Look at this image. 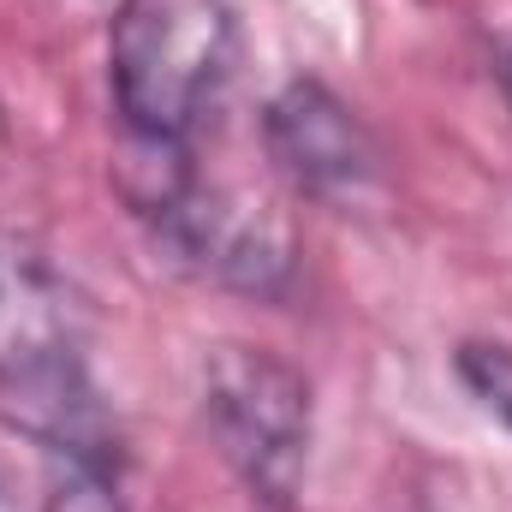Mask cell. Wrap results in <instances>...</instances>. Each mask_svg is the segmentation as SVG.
I'll return each instance as SVG.
<instances>
[{"label": "cell", "mask_w": 512, "mask_h": 512, "mask_svg": "<svg viewBox=\"0 0 512 512\" xmlns=\"http://www.w3.org/2000/svg\"><path fill=\"white\" fill-rule=\"evenodd\" d=\"M495 78H501V96H507V108H512V42L501 48V60H495Z\"/></svg>", "instance_id": "10"}, {"label": "cell", "mask_w": 512, "mask_h": 512, "mask_svg": "<svg viewBox=\"0 0 512 512\" xmlns=\"http://www.w3.org/2000/svg\"><path fill=\"white\" fill-rule=\"evenodd\" d=\"M203 429L268 512L298 501L316 435V405L298 364L268 346L221 340L203 358Z\"/></svg>", "instance_id": "2"}, {"label": "cell", "mask_w": 512, "mask_h": 512, "mask_svg": "<svg viewBox=\"0 0 512 512\" xmlns=\"http://www.w3.org/2000/svg\"><path fill=\"white\" fill-rule=\"evenodd\" d=\"M233 0H120L108 24V84L126 131L191 137L233 72Z\"/></svg>", "instance_id": "1"}, {"label": "cell", "mask_w": 512, "mask_h": 512, "mask_svg": "<svg viewBox=\"0 0 512 512\" xmlns=\"http://www.w3.org/2000/svg\"><path fill=\"white\" fill-rule=\"evenodd\" d=\"M453 376L471 393V405L512 435V346L507 340H459L453 346Z\"/></svg>", "instance_id": "8"}, {"label": "cell", "mask_w": 512, "mask_h": 512, "mask_svg": "<svg viewBox=\"0 0 512 512\" xmlns=\"http://www.w3.org/2000/svg\"><path fill=\"white\" fill-rule=\"evenodd\" d=\"M42 512H131L114 471H90V465H66L48 489Z\"/></svg>", "instance_id": "9"}, {"label": "cell", "mask_w": 512, "mask_h": 512, "mask_svg": "<svg viewBox=\"0 0 512 512\" xmlns=\"http://www.w3.org/2000/svg\"><path fill=\"white\" fill-rule=\"evenodd\" d=\"M78 346L66 280L24 245H0V370Z\"/></svg>", "instance_id": "6"}, {"label": "cell", "mask_w": 512, "mask_h": 512, "mask_svg": "<svg viewBox=\"0 0 512 512\" xmlns=\"http://www.w3.org/2000/svg\"><path fill=\"white\" fill-rule=\"evenodd\" d=\"M0 423L12 435H24L30 447L66 459V465L120 471V447H126L120 417L108 411V399H102L78 346L6 364L0 370Z\"/></svg>", "instance_id": "5"}, {"label": "cell", "mask_w": 512, "mask_h": 512, "mask_svg": "<svg viewBox=\"0 0 512 512\" xmlns=\"http://www.w3.org/2000/svg\"><path fill=\"white\" fill-rule=\"evenodd\" d=\"M155 239L179 268H191V274H203L227 292L262 298V304H280L298 280L292 227L268 203L203 185V179L185 191V203L173 215L155 221Z\"/></svg>", "instance_id": "4"}, {"label": "cell", "mask_w": 512, "mask_h": 512, "mask_svg": "<svg viewBox=\"0 0 512 512\" xmlns=\"http://www.w3.org/2000/svg\"><path fill=\"white\" fill-rule=\"evenodd\" d=\"M114 185L126 197L131 215H143L149 227L161 215H173L185 203V191L197 185L191 149L185 137H149V131H126L120 126V155H114Z\"/></svg>", "instance_id": "7"}, {"label": "cell", "mask_w": 512, "mask_h": 512, "mask_svg": "<svg viewBox=\"0 0 512 512\" xmlns=\"http://www.w3.org/2000/svg\"><path fill=\"white\" fill-rule=\"evenodd\" d=\"M262 149L274 173L310 203H364L382 185V143L322 78H292L262 108Z\"/></svg>", "instance_id": "3"}, {"label": "cell", "mask_w": 512, "mask_h": 512, "mask_svg": "<svg viewBox=\"0 0 512 512\" xmlns=\"http://www.w3.org/2000/svg\"><path fill=\"white\" fill-rule=\"evenodd\" d=\"M0 512H18L12 507V495H6V477H0Z\"/></svg>", "instance_id": "11"}]
</instances>
